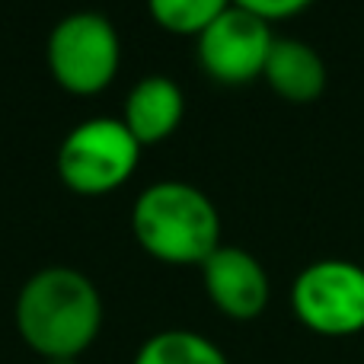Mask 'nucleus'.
Instances as JSON below:
<instances>
[{
  "mask_svg": "<svg viewBox=\"0 0 364 364\" xmlns=\"http://www.w3.org/2000/svg\"><path fill=\"white\" fill-rule=\"evenodd\" d=\"M134 240L166 265H201L220 246V214L192 182L147 186L132 208Z\"/></svg>",
  "mask_w": 364,
  "mask_h": 364,
  "instance_id": "obj_2",
  "label": "nucleus"
},
{
  "mask_svg": "<svg viewBox=\"0 0 364 364\" xmlns=\"http://www.w3.org/2000/svg\"><path fill=\"white\" fill-rule=\"evenodd\" d=\"M13 320L19 339L45 361H74L100 339V288L70 265L38 269L19 288Z\"/></svg>",
  "mask_w": 364,
  "mask_h": 364,
  "instance_id": "obj_1",
  "label": "nucleus"
},
{
  "mask_svg": "<svg viewBox=\"0 0 364 364\" xmlns=\"http://www.w3.org/2000/svg\"><path fill=\"white\" fill-rule=\"evenodd\" d=\"M230 4L233 0H147V10L166 32L198 38Z\"/></svg>",
  "mask_w": 364,
  "mask_h": 364,
  "instance_id": "obj_11",
  "label": "nucleus"
},
{
  "mask_svg": "<svg viewBox=\"0 0 364 364\" xmlns=\"http://www.w3.org/2000/svg\"><path fill=\"white\" fill-rule=\"evenodd\" d=\"M48 70L74 96H93L115 80L122 64V38L106 13L74 10L55 23L45 42Z\"/></svg>",
  "mask_w": 364,
  "mask_h": 364,
  "instance_id": "obj_3",
  "label": "nucleus"
},
{
  "mask_svg": "<svg viewBox=\"0 0 364 364\" xmlns=\"http://www.w3.org/2000/svg\"><path fill=\"white\" fill-rule=\"evenodd\" d=\"M186 115V96L182 87L166 74H147L128 90L122 122L138 138L141 147L160 144L182 125Z\"/></svg>",
  "mask_w": 364,
  "mask_h": 364,
  "instance_id": "obj_8",
  "label": "nucleus"
},
{
  "mask_svg": "<svg viewBox=\"0 0 364 364\" xmlns=\"http://www.w3.org/2000/svg\"><path fill=\"white\" fill-rule=\"evenodd\" d=\"M291 310L316 336L364 333V269L348 259H316L291 284Z\"/></svg>",
  "mask_w": 364,
  "mask_h": 364,
  "instance_id": "obj_5",
  "label": "nucleus"
},
{
  "mask_svg": "<svg viewBox=\"0 0 364 364\" xmlns=\"http://www.w3.org/2000/svg\"><path fill=\"white\" fill-rule=\"evenodd\" d=\"M275 32L272 23L259 19L256 13L243 10V6L230 4L205 32L198 36V64L211 80L218 83H250L262 77L269 51L275 45Z\"/></svg>",
  "mask_w": 364,
  "mask_h": 364,
  "instance_id": "obj_6",
  "label": "nucleus"
},
{
  "mask_svg": "<svg viewBox=\"0 0 364 364\" xmlns=\"http://www.w3.org/2000/svg\"><path fill=\"white\" fill-rule=\"evenodd\" d=\"M233 4L256 13L265 23H272V19H288V16H294V13L307 10L314 0H233Z\"/></svg>",
  "mask_w": 364,
  "mask_h": 364,
  "instance_id": "obj_12",
  "label": "nucleus"
},
{
  "mask_svg": "<svg viewBox=\"0 0 364 364\" xmlns=\"http://www.w3.org/2000/svg\"><path fill=\"white\" fill-rule=\"evenodd\" d=\"M265 83L284 102H316L326 90V61L304 38H275L262 70Z\"/></svg>",
  "mask_w": 364,
  "mask_h": 364,
  "instance_id": "obj_9",
  "label": "nucleus"
},
{
  "mask_svg": "<svg viewBox=\"0 0 364 364\" xmlns=\"http://www.w3.org/2000/svg\"><path fill=\"white\" fill-rule=\"evenodd\" d=\"M141 144L128 125L112 115H96L70 128L58 147V176L77 195H106L132 179Z\"/></svg>",
  "mask_w": 364,
  "mask_h": 364,
  "instance_id": "obj_4",
  "label": "nucleus"
},
{
  "mask_svg": "<svg viewBox=\"0 0 364 364\" xmlns=\"http://www.w3.org/2000/svg\"><path fill=\"white\" fill-rule=\"evenodd\" d=\"M132 364H230L224 348L192 329H164L138 348Z\"/></svg>",
  "mask_w": 364,
  "mask_h": 364,
  "instance_id": "obj_10",
  "label": "nucleus"
},
{
  "mask_svg": "<svg viewBox=\"0 0 364 364\" xmlns=\"http://www.w3.org/2000/svg\"><path fill=\"white\" fill-rule=\"evenodd\" d=\"M201 284L214 307L230 320H256L272 297L265 265L243 246L220 243L201 262Z\"/></svg>",
  "mask_w": 364,
  "mask_h": 364,
  "instance_id": "obj_7",
  "label": "nucleus"
}]
</instances>
